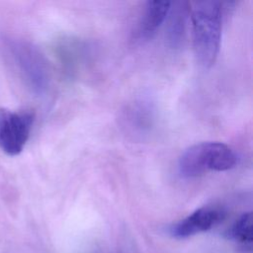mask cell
<instances>
[{"mask_svg": "<svg viewBox=\"0 0 253 253\" xmlns=\"http://www.w3.org/2000/svg\"><path fill=\"white\" fill-rule=\"evenodd\" d=\"M222 18L223 7L219 1H198L190 7L194 51L198 62L204 67H211L217 58Z\"/></svg>", "mask_w": 253, "mask_h": 253, "instance_id": "6da1fadb", "label": "cell"}, {"mask_svg": "<svg viewBox=\"0 0 253 253\" xmlns=\"http://www.w3.org/2000/svg\"><path fill=\"white\" fill-rule=\"evenodd\" d=\"M236 162V154L228 145L205 141L187 148L179 158L178 168L183 177L195 178L211 171H227L233 168Z\"/></svg>", "mask_w": 253, "mask_h": 253, "instance_id": "7a4b0ae2", "label": "cell"}, {"mask_svg": "<svg viewBox=\"0 0 253 253\" xmlns=\"http://www.w3.org/2000/svg\"><path fill=\"white\" fill-rule=\"evenodd\" d=\"M8 49L29 87L36 93H43L48 86L49 72L42 53L34 45L23 41H10Z\"/></svg>", "mask_w": 253, "mask_h": 253, "instance_id": "3957f363", "label": "cell"}, {"mask_svg": "<svg viewBox=\"0 0 253 253\" xmlns=\"http://www.w3.org/2000/svg\"><path fill=\"white\" fill-rule=\"evenodd\" d=\"M34 124L30 112H14L0 108V148L9 155H17L24 149Z\"/></svg>", "mask_w": 253, "mask_h": 253, "instance_id": "277c9868", "label": "cell"}, {"mask_svg": "<svg viewBox=\"0 0 253 253\" xmlns=\"http://www.w3.org/2000/svg\"><path fill=\"white\" fill-rule=\"evenodd\" d=\"M224 211L216 206L202 207L170 227V234L175 238H187L208 231L223 218Z\"/></svg>", "mask_w": 253, "mask_h": 253, "instance_id": "5b68a950", "label": "cell"}, {"mask_svg": "<svg viewBox=\"0 0 253 253\" xmlns=\"http://www.w3.org/2000/svg\"><path fill=\"white\" fill-rule=\"evenodd\" d=\"M171 4L170 1H147L136 23L134 39L140 42L151 39L166 20Z\"/></svg>", "mask_w": 253, "mask_h": 253, "instance_id": "8992f818", "label": "cell"}, {"mask_svg": "<svg viewBox=\"0 0 253 253\" xmlns=\"http://www.w3.org/2000/svg\"><path fill=\"white\" fill-rule=\"evenodd\" d=\"M190 7L188 2H177L174 8L170 7L167 25V40L172 47L177 48L183 44L186 36V28L190 18Z\"/></svg>", "mask_w": 253, "mask_h": 253, "instance_id": "52a82bcc", "label": "cell"}, {"mask_svg": "<svg viewBox=\"0 0 253 253\" xmlns=\"http://www.w3.org/2000/svg\"><path fill=\"white\" fill-rule=\"evenodd\" d=\"M124 126L131 131V133L137 132L138 135L144 134L151 126L152 116L150 109L141 102L134 103L128 106L124 114Z\"/></svg>", "mask_w": 253, "mask_h": 253, "instance_id": "ba28073f", "label": "cell"}, {"mask_svg": "<svg viewBox=\"0 0 253 253\" xmlns=\"http://www.w3.org/2000/svg\"><path fill=\"white\" fill-rule=\"evenodd\" d=\"M227 237L244 248L251 249L253 242V216L245 212L240 215L227 231Z\"/></svg>", "mask_w": 253, "mask_h": 253, "instance_id": "9c48e42d", "label": "cell"}]
</instances>
